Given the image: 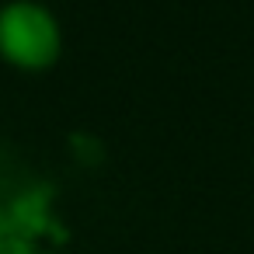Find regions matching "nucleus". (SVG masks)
<instances>
[{"label":"nucleus","mask_w":254,"mask_h":254,"mask_svg":"<svg viewBox=\"0 0 254 254\" xmlns=\"http://www.w3.org/2000/svg\"><path fill=\"white\" fill-rule=\"evenodd\" d=\"M60 21L39 0H7L0 7V56L11 60L14 66H49L60 56Z\"/></svg>","instance_id":"f257e3e1"}]
</instances>
